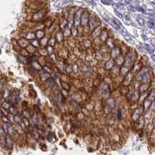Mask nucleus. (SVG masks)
Masks as SVG:
<instances>
[{
	"mask_svg": "<svg viewBox=\"0 0 155 155\" xmlns=\"http://www.w3.org/2000/svg\"><path fill=\"white\" fill-rule=\"evenodd\" d=\"M47 13V9H42L40 10L35 11V12L32 14L31 19L34 21H38L40 19H42Z\"/></svg>",
	"mask_w": 155,
	"mask_h": 155,
	"instance_id": "f257e3e1",
	"label": "nucleus"
},
{
	"mask_svg": "<svg viewBox=\"0 0 155 155\" xmlns=\"http://www.w3.org/2000/svg\"><path fill=\"white\" fill-rule=\"evenodd\" d=\"M2 107H3L4 109H9V108H10V106H9V102H4L3 103H2Z\"/></svg>",
	"mask_w": 155,
	"mask_h": 155,
	"instance_id": "7ed1b4c3",
	"label": "nucleus"
},
{
	"mask_svg": "<svg viewBox=\"0 0 155 155\" xmlns=\"http://www.w3.org/2000/svg\"><path fill=\"white\" fill-rule=\"evenodd\" d=\"M89 18L90 17H89L88 12H83L82 13H81L80 22H81L83 25H86V23H88V21H89Z\"/></svg>",
	"mask_w": 155,
	"mask_h": 155,
	"instance_id": "f03ea898",
	"label": "nucleus"
}]
</instances>
